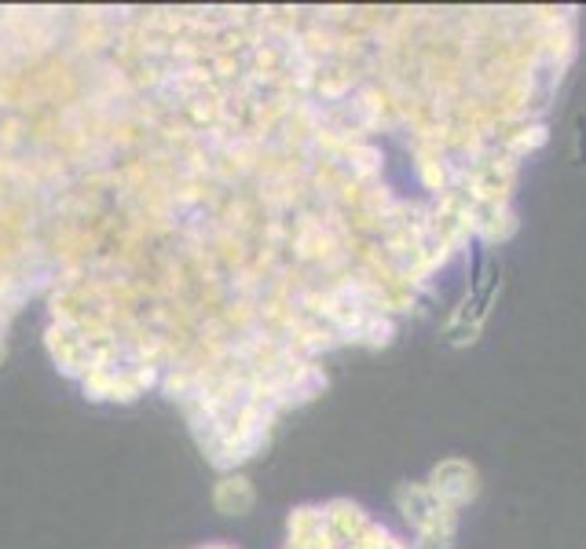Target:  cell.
<instances>
[{
  "instance_id": "1",
  "label": "cell",
  "mask_w": 586,
  "mask_h": 549,
  "mask_svg": "<svg viewBox=\"0 0 586 549\" xmlns=\"http://www.w3.org/2000/svg\"><path fill=\"white\" fill-rule=\"evenodd\" d=\"M253 483L246 477H223L217 488H212V505L228 516H242L253 510Z\"/></svg>"
}]
</instances>
